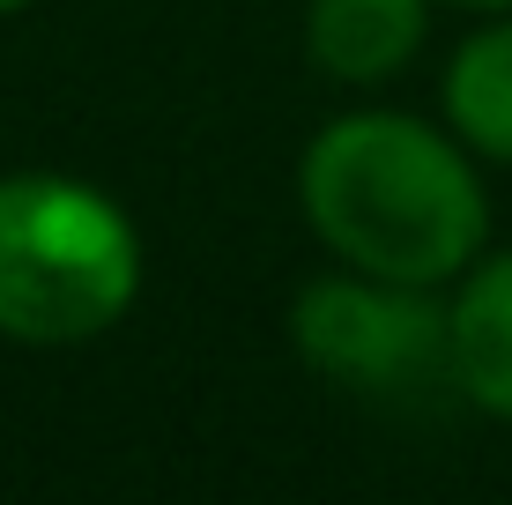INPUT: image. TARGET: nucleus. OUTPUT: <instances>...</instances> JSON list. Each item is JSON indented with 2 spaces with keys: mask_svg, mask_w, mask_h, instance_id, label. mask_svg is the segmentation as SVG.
<instances>
[{
  "mask_svg": "<svg viewBox=\"0 0 512 505\" xmlns=\"http://www.w3.org/2000/svg\"><path fill=\"white\" fill-rule=\"evenodd\" d=\"M446 119L468 149L512 164V23H490L446 67Z\"/></svg>",
  "mask_w": 512,
  "mask_h": 505,
  "instance_id": "nucleus-6",
  "label": "nucleus"
},
{
  "mask_svg": "<svg viewBox=\"0 0 512 505\" xmlns=\"http://www.w3.org/2000/svg\"><path fill=\"white\" fill-rule=\"evenodd\" d=\"M446 357H453V387L475 409L512 416V253L483 260L461 283V298L446 312Z\"/></svg>",
  "mask_w": 512,
  "mask_h": 505,
  "instance_id": "nucleus-4",
  "label": "nucleus"
},
{
  "mask_svg": "<svg viewBox=\"0 0 512 505\" xmlns=\"http://www.w3.org/2000/svg\"><path fill=\"white\" fill-rule=\"evenodd\" d=\"M453 8H512V0H453Z\"/></svg>",
  "mask_w": 512,
  "mask_h": 505,
  "instance_id": "nucleus-7",
  "label": "nucleus"
},
{
  "mask_svg": "<svg viewBox=\"0 0 512 505\" xmlns=\"http://www.w3.org/2000/svg\"><path fill=\"white\" fill-rule=\"evenodd\" d=\"M305 208L349 268L446 283L483 253V186L468 156L401 112H349L305 149Z\"/></svg>",
  "mask_w": 512,
  "mask_h": 505,
  "instance_id": "nucleus-1",
  "label": "nucleus"
},
{
  "mask_svg": "<svg viewBox=\"0 0 512 505\" xmlns=\"http://www.w3.org/2000/svg\"><path fill=\"white\" fill-rule=\"evenodd\" d=\"M141 246L97 186L23 171L0 179V335L67 350L134 305Z\"/></svg>",
  "mask_w": 512,
  "mask_h": 505,
  "instance_id": "nucleus-2",
  "label": "nucleus"
},
{
  "mask_svg": "<svg viewBox=\"0 0 512 505\" xmlns=\"http://www.w3.org/2000/svg\"><path fill=\"white\" fill-rule=\"evenodd\" d=\"M297 350L320 364L327 379L364 394H401L431 387L438 372H453L446 357V312L423 305L416 283H312L297 298Z\"/></svg>",
  "mask_w": 512,
  "mask_h": 505,
  "instance_id": "nucleus-3",
  "label": "nucleus"
},
{
  "mask_svg": "<svg viewBox=\"0 0 512 505\" xmlns=\"http://www.w3.org/2000/svg\"><path fill=\"white\" fill-rule=\"evenodd\" d=\"M8 8H30V0H0V15H8Z\"/></svg>",
  "mask_w": 512,
  "mask_h": 505,
  "instance_id": "nucleus-8",
  "label": "nucleus"
},
{
  "mask_svg": "<svg viewBox=\"0 0 512 505\" xmlns=\"http://www.w3.org/2000/svg\"><path fill=\"white\" fill-rule=\"evenodd\" d=\"M423 45V0H312V60L342 82H386Z\"/></svg>",
  "mask_w": 512,
  "mask_h": 505,
  "instance_id": "nucleus-5",
  "label": "nucleus"
}]
</instances>
